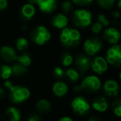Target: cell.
Instances as JSON below:
<instances>
[{"instance_id":"obj_1","label":"cell","mask_w":121,"mask_h":121,"mask_svg":"<svg viewBox=\"0 0 121 121\" xmlns=\"http://www.w3.org/2000/svg\"><path fill=\"white\" fill-rule=\"evenodd\" d=\"M81 35L80 31L75 27H65L60 34V41L66 48H75L81 42Z\"/></svg>"},{"instance_id":"obj_2","label":"cell","mask_w":121,"mask_h":121,"mask_svg":"<svg viewBox=\"0 0 121 121\" xmlns=\"http://www.w3.org/2000/svg\"><path fill=\"white\" fill-rule=\"evenodd\" d=\"M72 22L76 27L86 28L92 22V13L85 9H78L73 11Z\"/></svg>"},{"instance_id":"obj_3","label":"cell","mask_w":121,"mask_h":121,"mask_svg":"<svg viewBox=\"0 0 121 121\" xmlns=\"http://www.w3.org/2000/svg\"><path fill=\"white\" fill-rule=\"evenodd\" d=\"M30 36L32 42L38 46H42L47 43L52 38L51 32L43 25H38L34 27Z\"/></svg>"},{"instance_id":"obj_4","label":"cell","mask_w":121,"mask_h":121,"mask_svg":"<svg viewBox=\"0 0 121 121\" xmlns=\"http://www.w3.org/2000/svg\"><path fill=\"white\" fill-rule=\"evenodd\" d=\"M10 99L13 103L20 104L23 103L30 98L31 93L29 89L22 86H13L10 90Z\"/></svg>"},{"instance_id":"obj_5","label":"cell","mask_w":121,"mask_h":121,"mask_svg":"<svg viewBox=\"0 0 121 121\" xmlns=\"http://www.w3.org/2000/svg\"><path fill=\"white\" fill-rule=\"evenodd\" d=\"M71 106L74 113L77 115H85L89 112L91 104L83 96H76L71 103Z\"/></svg>"},{"instance_id":"obj_6","label":"cell","mask_w":121,"mask_h":121,"mask_svg":"<svg viewBox=\"0 0 121 121\" xmlns=\"http://www.w3.org/2000/svg\"><path fill=\"white\" fill-rule=\"evenodd\" d=\"M106 60L108 64L115 67L121 66V46L118 44L111 46L106 52Z\"/></svg>"},{"instance_id":"obj_7","label":"cell","mask_w":121,"mask_h":121,"mask_svg":"<svg viewBox=\"0 0 121 121\" xmlns=\"http://www.w3.org/2000/svg\"><path fill=\"white\" fill-rule=\"evenodd\" d=\"M81 86L82 91H86L89 93L96 92L101 88L100 79L97 76H87L81 81Z\"/></svg>"},{"instance_id":"obj_8","label":"cell","mask_w":121,"mask_h":121,"mask_svg":"<svg viewBox=\"0 0 121 121\" xmlns=\"http://www.w3.org/2000/svg\"><path fill=\"white\" fill-rule=\"evenodd\" d=\"M102 48V42L98 37H91L86 39L83 44V49L86 54L89 56H94Z\"/></svg>"},{"instance_id":"obj_9","label":"cell","mask_w":121,"mask_h":121,"mask_svg":"<svg viewBox=\"0 0 121 121\" xmlns=\"http://www.w3.org/2000/svg\"><path fill=\"white\" fill-rule=\"evenodd\" d=\"M91 68L95 74L103 75L109 68V64L105 58L97 56L91 61Z\"/></svg>"},{"instance_id":"obj_10","label":"cell","mask_w":121,"mask_h":121,"mask_svg":"<svg viewBox=\"0 0 121 121\" xmlns=\"http://www.w3.org/2000/svg\"><path fill=\"white\" fill-rule=\"evenodd\" d=\"M35 5L43 13L51 14L56 11L58 5L57 0H35Z\"/></svg>"},{"instance_id":"obj_11","label":"cell","mask_w":121,"mask_h":121,"mask_svg":"<svg viewBox=\"0 0 121 121\" xmlns=\"http://www.w3.org/2000/svg\"><path fill=\"white\" fill-rule=\"evenodd\" d=\"M103 91L104 95L108 97H116L119 92V83L115 80L109 79L105 81L103 86Z\"/></svg>"},{"instance_id":"obj_12","label":"cell","mask_w":121,"mask_h":121,"mask_svg":"<svg viewBox=\"0 0 121 121\" xmlns=\"http://www.w3.org/2000/svg\"><path fill=\"white\" fill-rule=\"evenodd\" d=\"M17 55L16 50L10 46H3L0 49V57L4 61L9 63H12L17 59Z\"/></svg>"},{"instance_id":"obj_13","label":"cell","mask_w":121,"mask_h":121,"mask_svg":"<svg viewBox=\"0 0 121 121\" xmlns=\"http://www.w3.org/2000/svg\"><path fill=\"white\" fill-rule=\"evenodd\" d=\"M91 60L90 59L89 56L83 53L78 54L75 59V64L76 68L78 69L79 72L81 71L82 73L86 72L91 67Z\"/></svg>"},{"instance_id":"obj_14","label":"cell","mask_w":121,"mask_h":121,"mask_svg":"<svg viewBox=\"0 0 121 121\" xmlns=\"http://www.w3.org/2000/svg\"><path fill=\"white\" fill-rule=\"evenodd\" d=\"M104 38L109 44H117L121 38V33L115 27H108L104 31Z\"/></svg>"},{"instance_id":"obj_15","label":"cell","mask_w":121,"mask_h":121,"mask_svg":"<svg viewBox=\"0 0 121 121\" xmlns=\"http://www.w3.org/2000/svg\"><path fill=\"white\" fill-rule=\"evenodd\" d=\"M69 19L67 16L64 13H57L52 18V25L56 29L62 30L63 28L67 27Z\"/></svg>"},{"instance_id":"obj_16","label":"cell","mask_w":121,"mask_h":121,"mask_svg":"<svg viewBox=\"0 0 121 121\" xmlns=\"http://www.w3.org/2000/svg\"><path fill=\"white\" fill-rule=\"evenodd\" d=\"M36 14V8L35 5L27 3L22 5L20 10V16L21 18L24 21H29L35 16Z\"/></svg>"},{"instance_id":"obj_17","label":"cell","mask_w":121,"mask_h":121,"mask_svg":"<svg viewBox=\"0 0 121 121\" xmlns=\"http://www.w3.org/2000/svg\"><path fill=\"white\" fill-rule=\"evenodd\" d=\"M91 107L97 112H105L109 108V103L104 96H97L92 101Z\"/></svg>"},{"instance_id":"obj_18","label":"cell","mask_w":121,"mask_h":121,"mask_svg":"<svg viewBox=\"0 0 121 121\" xmlns=\"http://www.w3.org/2000/svg\"><path fill=\"white\" fill-rule=\"evenodd\" d=\"M52 92L57 97H63L68 92V86L64 81H56L52 85Z\"/></svg>"},{"instance_id":"obj_19","label":"cell","mask_w":121,"mask_h":121,"mask_svg":"<svg viewBox=\"0 0 121 121\" xmlns=\"http://www.w3.org/2000/svg\"><path fill=\"white\" fill-rule=\"evenodd\" d=\"M5 115L9 121H20L22 119V112L14 106H10L6 109Z\"/></svg>"},{"instance_id":"obj_20","label":"cell","mask_w":121,"mask_h":121,"mask_svg":"<svg viewBox=\"0 0 121 121\" xmlns=\"http://www.w3.org/2000/svg\"><path fill=\"white\" fill-rule=\"evenodd\" d=\"M37 111L42 114H47L52 110V104L46 99H41L36 104Z\"/></svg>"},{"instance_id":"obj_21","label":"cell","mask_w":121,"mask_h":121,"mask_svg":"<svg viewBox=\"0 0 121 121\" xmlns=\"http://www.w3.org/2000/svg\"><path fill=\"white\" fill-rule=\"evenodd\" d=\"M13 76L12 66L8 64H1L0 65V79L4 81L9 80Z\"/></svg>"},{"instance_id":"obj_22","label":"cell","mask_w":121,"mask_h":121,"mask_svg":"<svg viewBox=\"0 0 121 121\" xmlns=\"http://www.w3.org/2000/svg\"><path fill=\"white\" fill-rule=\"evenodd\" d=\"M13 75L14 76H21L25 75L27 72V67L21 65L18 62H15L12 66Z\"/></svg>"},{"instance_id":"obj_23","label":"cell","mask_w":121,"mask_h":121,"mask_svg":"<svg viewBox=\"0 0 121 121\" xmlns=\"http://www.w3.org/2000/svg\"><path fill=\"white\" fill-rule=\"evenodd\" d=\"M60 61L61 63L63 66H66V67H69L70 66H71L74 61V58H73V56L71 55L70 52H63L60 56Z\"/></svg>"},{"instance_id":"obj_24","label":"cell","mask_w":121,"mask_h":121,"mask_svg":"<svg viewBox=\"0 0 121 121\" xmlns=\"http://www.w3.org/2000/svg\"><path fill=\"white\" fill-rule=\"evenodd\" d=\"M66 78L71 82H76L80 79V72L75 68H68L65 72Z\"/></svg>"},{"instance_id":"obj_25","label":"cell","mask_w":121,"mask_h":121,"mask_svg":"<svg viewBox=\"0 0 121 121\" xmlns=\"http://www.w3.org/2000/svg\"><path fill=\"white\" fill-rule=\"evenodd\" d=\"M17 62L20 63L21 65L26 66V67H28L31 64H32V58H31L30 55L27 52H24L22 53L21 55H18L17 56Z\"/></svg>"},{"instance_id":"obj_26","label":"cell","mask_w":121,"mask_h":121,"mask_svg":"<svg viewBox=\"0 0 121 121\" xmlns=\"http://www.w3.org/2000/svg\"><path fill=\"white\" fill-rule=\"evenodd\" d=\"M15 45H16L17 50L20 51V52H22V51L26 50V49L28 47L29 42L27 38H25V37H20L17 39Z\"/></svg>"},{"instance_id":"obj_27","label":"cell","mask_w":121,"mask_h":121,"mask_svg":"<svg viewBox=\"0 0 121 121\" xmlns=\"http://www.w3.org/2000/svg\"><path fill=\"white\" fill-rule=\"evenodd\" d=\"M96 2L99 7H100L101 9L109 10L112 9L113 6L114 5L115 0H96Z\"/></svg>"},{"instance_id":"obj_28","label":"cell","mask_w":121,"mask_h":121,"mask_svg":"<svg viewBox=\"0 0 121 121\" xmlns=\"http://www.w3.org/2000/svg\"><path fill=\"white\" fill-rule=\"evenodd\" d=\"M113 112L117 117L121 118V98H118L112 103Z\"/></svg>"},{"instance_id":"obj_29","label":"cell","mask_w":121,"mask_h":121,"mask_svg":"<svg viewBox=\"0 0 121 121\" xmlns=\"http://www.w3.org/2000/svg\"><path fill=\"white\" fill-rule=\"evenodd\" d=\"M61 9L65 13H69L73 10L72 3L70 0H65L64 2L61 4Z\"/></svg>"},{"instance_id":"obj_30","label":"cell","mask_w":121,"mask_h":121,"mask_svg":"<svg viewBox=\"0 0 121 121\" xmlns=\"http://www.w3.org/2000/svg\"><path fill=\"white\" fill-rule=\"evenodd\" d=\"M97 19H98V22L103 26V27H108L109 24V21L108 19V17H106L104 14L103 13H100L98 15L97 17Z\"/></svg>"},{"instance_id":"obj_31","label":"cell","mask_w":121,"mask_h":121,"mask_svg":"<svg viewBox=\"0 0 121 121\" xmlns=\"http://www.w3.org/2000/svg\"><path fill=\"white\" fill-rule=\"evenodd\" d=\"M91 32H92L93 33L99 34V32L102 31L103 26L101 25V24L99 23V22H95V23H93L92 25H91Z\"/></svg>"},{"instance_id":"obj_32","label":"cell","mask_w":121,"mask_h":121,"mask_svg":"<svg viewBox=\"0 0 121 121\" xmlns=\"http://www.w3.org/2000/svg\"><path fill=\"white\" fill-rule=\"evenodd\" d=\"M53 75L57 78H62L65 76V71L60 66H56L53 69Z\"/></svg>"},{"instance_id":"obj_33","label":"cell","mask_w":121,"mask_h":121,"mask_svg":"<svg viewBox=\"0 0 121 121\" xmlns=\"http://www.w3.org/2000/svg\"><path fill=\"white\" fill-rule=\"evenodd\" d=\"M73 4H76V5L79 6H86V5H89L90 4L94 1V0H71Z\"/></svg>"},{"instance_id":"obj_34","label":"cell","mask_w":121,"mask_h":121,"mask_svg":"<svg viewBox=\"0 0 121 121\" xmlns=\"http://www.w3.org/2000/svg\"><path fill=\"white\" fill-rule=\"evenodd\" d=\"M27 121H42V118L37 114H32L28 116Z\"/></svg>"},{"instance_id":"obj_35","label":"cell","mask_w":121,"mask_h":121,"mask_svg":"<svg viewBox=\"0 0 121 121\" xmlns=\"http://www.w3.org/2000/svg\"><path fill=\"white\" fill-rule=\"evenodd\" d=\"M8 5H9L8 0H0V12L5 10L8 8Z\"/></svg>"},{"instance_id":"obj_36","label":"cell","mask_w":121,"mask_h":121,"mask_svg":"<svg viewBox=\"0 0 121 121\" xmlns=\"http://www.w3.org/2000/svg\"><path fill=\"white\" fill-rule=\"evenodd\" d=\"M4 87H5L6 89H8L9 91H10L14 85L13 84V82L11 81H9V80H6V81H4Z\"/></svg>"},{"instance_id":"obj_37","label":"cell","mask_w":121,"mask_h":121,"mask_svg":"<svg viewBox=\"0 0 121 121\" xmlns=\"http://www.w3.org/2000/svg\"><path fill=\"white\" fill-rule=\"evenodd\" d=\"M111 16H112L114 18L118 19V18H119V17H120L121 13H120V12H119V11L114 10V11H112V12H111Z\"/></svg>"},{"instance_id":"obj_38","label":"cell","mask_w":121,"mask_h":121,"mask_svg":"<svg viewBox=\"0 0 121 121\" xmlns=\"http://www.w3.org/2000/svg\"><path fill=\"white\" fill-rule=\"evenodd\" d=\"M73 91H74L75 92H76V93L81 92V91H82V88H81V85H76V86L73 87Z\"/></svg>"},{"instance_id":"obj_39","label":"cell","mask_w":121,"mask_h":121,"mask_svg":"<svg viewBox=\"0 0 121 121\" xmlns=\"http://www.w3.org/2000/svg\"><path fill=\"white\" fill-rule=\"evenodd\" d=\"M58 121H73L70 116H63V117L60 118Z\"/></svg>"},{"instance_id":"obj_40","label":"cell","mask_w":121,"mask_h":121,"mask_svg":"<svg viewBox=\"0 0 121 121\" xmlns=\"http://www.w3.org/2000/svg\"><path fill=\"white\" fill-rule=\"evenodd\" d=\"M4 95H5V92H4V90L3 89L1 86H0V99H2L4 97Z\"/></svg>"},{"instance_id":"obj_41","label":"cell","mask_w":121,"mask_h":121,"mask_svg":"<svg viewBox=\"0 0 121 121\" xmlns=\"http://www.w3.org/2000/svg\"><path fill=\"white\" fill-rule=\"evenodd\" d=\"M88 121H101V120L99 119V118L95 117V116H92V117H91L89 119H88Z\"/></svg>"},{"instance_id":"obj_42","label":"cell","mask_w":121,"mask_h":121,"mask_svg":"<svg viewBox=\"0 0 121 121\" xmlns=\"http://www.w3.org/2000/svg\"><path fill=\"white\" fill-rule=\"evenodd\" d=\"M117 7L119 8V9H121V0H118V2H117Z\"/></svg>"},{"instance_id":"obj_43","label":"cell","mask_w":121,"mask_h":121,"mask_svg":"<svg viewBox=\"0 0 121 121\" xmlns=\"http://www.w3.org/2000/svg\"><path fill=\"white\" fill-rule=\"evenodd\" d=\"M119 80L121 81V70H120V71H119Z\"/></svg>"},{"instance_id":"obj_44","label":"cell","mask_w":121,"mask_h":121,"mask_svg":"<svg viewBox=\"0 0 121 121\" xmlns=\"http://www.w3.org/2000/svg\"><path fill=\"white\" fill-rule=\"evenodd\" d=\"M120 25H121V22H120Z\"/></svg>"}]
</instances>
